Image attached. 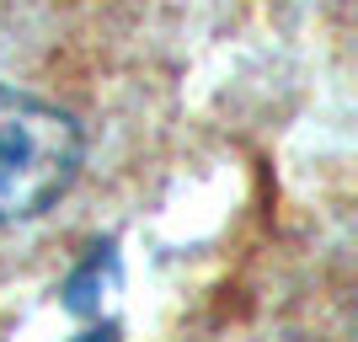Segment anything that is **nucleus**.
I'll return each mask as SVG.
<instances>
[{
  "instance_id": "1",
  "label": "nucleus",
  "mask_w": 358,
  "mask_h": 342,
  "mask_svg": "<svg viewBox=\"0 0 358 342\" xmlns=\"http://www.w3.org/2000/svg\"><path fill=\"white\" fill-rule=\"evenodd\" d=\"M80 177V129L64 107L0 86V225L38 220Z\"/></svg>"
}]
</instances>
